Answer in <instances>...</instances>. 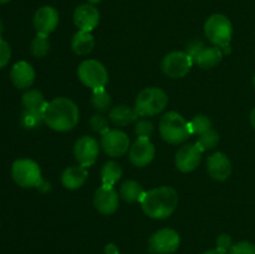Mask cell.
Wrapping results in <instances>:
<instances>
[{
	"instance_id": "7bdbcfd3",
	"label": "cell",
	"mask_w": 255,
	"mask_h": 254,
	"mask_svg": "<svg viewBox=\"0 0 255 254\" xmlns=\"http://www.w3.org/2000/svg\"><path fill=\"white\" fill-rule=\"evenodd\" d=\"M253 81H254V87H255V75H254V80H253Z\"/></svg>"
},
{
	"instance_id": "44dd1931",
	"label": "cell",
	"mask_w": 255,
	"mask_h": 254,
	"mask_svg": "<svg viewBox=\"0 0 255 254\" xmlns=\"http://www.w3.org/2000/svg\"><path fill=\"white\" fill-rule=\"evenodd\" d=\"M109 117L112 124L116 125V126H127V125L132 124L138 119V114L134 109L121 105V106L114 107L110 111Z\"/></svg>"
},
{
	"instance_id": "ab89813d",
	"label": "cell",
	"mask_w": 255,
	"mask_h": 254,
	"mask_svg": "<svg viewBox=\"0 0 255 254\" xmlns=\"http://www.w3.org/2000/svg\"><path fill=\"white\" fill-rule=\"evenodd\" d=\"M2 32H4V24H2V21L0 20V36H1Z\"/></svg>"
},
{
	"instance_id": "ba28073f",
	"label": "cell",
	"mask_w": 255,
	"mask_h": 254,
	"mask_svg": "<svg viewBox=\"0 0 255 254\" xmlns=\"http://www.w3.org/2000/svg\"><path fill=\"white\" fill-rule=\"evenodd\" d=\"M181 237L174 229L163 228L153 233L149 238V251L154 254H172L179 248Z\"/></svg>"
},
{
	"instance_id": "5b68a950",
	"label": "cell",
	"mask_w": 255,
	"mask_h": 254,
	"mask_svg": "<svg viewBox=\"0 0 255 254\" xmlns=\"http://www.w3.org/2000/svg\"><path fill=\"white\" fill-rule=\"evenodd\" d=\"M159 133L162 138L172 144H179L186 141L191 132L188 122L178 112H167L159 121Z\"/></svg>"
},
{
	"instance_id": "484cf974",
	"label": "cell",
	"mask_w": 255,
	"mask_h": 254,
	"mask_svg": "<svg viewBox=\"0 0 255 254\" xmlns=\"http://www.w3.org/2000/svg\"><path fill=\"white\" fill-rule=\"evenodd\" d=\"M91 104L92 106H94V109H96L97 111L105 112L110 109V106H111V96L107 94L105 87L96 89L92 92Z\"/></svg>"
},
{
	"instance_id": "b9f144b4",
	"label": "cell",
	"mask_w": 255,
	"mask_h": 254,
	"mask_svg": "<svg viewBox=\"0 0 255 254\" xmlns=\"http://www.w3.org/2000/svg\"><path fill=\"white\" fill-rule=\"evenodd\" d=\"M100 0H90V2H92V4H96V2H99Z\"/></svg>"
},
{
	"instance_id": "8d00e7d4",
	"label": "cell",
	"mask_w": 255,
	"mask_h": 254,
	"mask_svg": "<svg viewBox=\"0 0 255 254\" xmlns=\"http://www.w3.org/2000/svg\"><path fill=\"white\" fill-rule=\"evenodd\" d=\"M105 254H120V251L114 243H109L105 247Z\"/></svg>"
},
{
	"instance_id": "8992f818",
	"label": "cell",
	"mask_w": 255,
	"mask_h": 254,
	"mask_svg": "<svg viewBox=\"0 0 255 254\" xmlns=\"http://www.w3.org/2000/svg\"><path fill=\"white\" fill-rule=\"evenodd\" d=\"M168 104V96L158 87H148L142 90L136 99L134 110L138 116L147 117L158 115Z\"/></svg>"
},
{
	"instance_id": "f1b7e54d",
	"label": "cell",
	"mask_w": 255,
	"mask_h": 254,
	"mask_svg": "<svg viewBox=\"0 0 255 254\" xmlns=\"http://www.w3.org/2000/svg\"><path fill=\"white\" fill-rule=\"evenodd\" d=\"M219 142V134L218 132L214 131L213 128H209L204 133L199 134V138L197 141V146L202 149V151H207V149H213L214 147L218 144Z\"/></svg>"
},
{
	"instance_id": "d4e9b609",
	"label": "cell",
	"mask_w": 255,
	"mask_h": 254,
	"mask_svg": "<svg viewBox=\"0 0 255 254\" xmlns=\"http://www.w3.org/2000/svg\"><path fill=\"white\" fill-rule=\"evenodd\" d=\"M22 105L27 110H36V111H45L47 102L39 90H29L22 95Z\"/></svg>"
},
{
	"instance_id": "3957f363",
	"label": "cell",
	"mask_w": 255,
	"mask_h": 254,
	"mask_svg": "<svg viewBox=\"0 0 255 254\" xmlns=\"http://www.w3.org/2000/svg\"><path fill=\"white\" fill-rule=\"evenodd\" d=\"M204 32L214 46L221 47L224 54H228L233 35V26L226 15L214 14L209 16L204 24Z\"/></svg>"
},
{
	"instance_id": "5bb4252c",
	"label": "cell",
	"mask_w": 255,
	"mask_h": 254,
	"mask_svg": "<svg viewBox=\"0 0 255 254\" xmlns=\"http://www.w3.org/2000/svg\"><path fill=\"white\" fill-rule=\"evenodd\" d=\"M59 24V12L52 6H42L35 12L34 27L37 35L49 36Z\"/></svg>"
},
{
	"instance_id": "7a4b0ae2",
	"label": "cell",
	"mask_w": 255,
	"mask_h": 254,
	"mask_svg": "<svg viewBox=\"0 0 255 254\" xmlns=\"http://www.w3.org/2000/svg\"><path fill=\"white\" fill-rule=\"evenodd\" d=\"M178 193L172 187H158L146 192L141 202L142 209L153 219H166L176 211Z\"/></svg>"
},
{
	"instance_id": "ffe728a7",
	"label": "cell",
	"mask_w": 255,
	"mask_h": 254,
	"mask_svg": "<svg viewBox=\"0 0 255 254\" xmlns=\"http://www.w3.org/2000/svg\"><path fill=\"white\" fill-rule=\"evenodd\" d=\"M222 57H223V51H222L221 47H204V49L199 52L198 56L194 59V62H196L199 67L207 70L217 66V65L222 61Z\"/></svg>"
},
{
	"instance_id": "e0dca14e",
	"label": "cell",
	"mask_w": 255,
	"mask_h": 254,
	"mask_svg": "<svg viewBox=\"0 0 255 254\" xmlns=\"http://www.w3.org/2000/svg\"><path fill=\"white\" fill-rule=\"evenodd\" d=\"M207 168L212 178L217 181H226L232 173V163L228 157L222 152L211 154L207 161Z\"/></svg>"
},
{
	"instance_id": "cb8c5ba5",
	"label": "cell",
	"mask_w": 255,
	"mask_h": 254,
	"mask_svg": "<svg viewBox=\"0 0 255 254\" xmlns=\"http://www.w3.org/2000/svg\"><path fill=\"white\" fill-rule=\"evenodd\" d=\"M122 176V168L119 163L115 161H109L104 164L101 169V179L105 186H111L116 184Z\"/></svg>"
},
{
	"instance_id": "52a82bcc",
	"label": "cell",
	"mask_w": 255,
	"mask_h": 254,
	"mask_svg": "<svg viewBox=\"0 0 255 254\" xmlns=\"http://www.w3.org/2000/svg\"><path fill=\"white\" fill-rule=\"evenodd\" d=\"M79 79L85 86L92 90L101 89L109 81V74L104 65L97 60H85L77 70Z\"/></svg>"
},
{
	"instance_id": "74e56055",
	"label": "cell",
	"mask_w": 255,
	"mask_h": 254,
	"mask_svg": "<svg viewBox=\"0 0 255 254\" xmlns=\"http://www.w3.org/2000/svg\"><path fill=\"white\" fill-rule=\"evenodd\" d=\"M202 254H228V253H224V252L218 251V249H212V251H207Z\"/></svg>"
},
{
	"instance_id": "f546056e",
	"label": "cell",
	"mask_w": 255,
	"mask_h": 254,
	"mask_svg": "<svg viewBox=\"0 0 255 254\" xmlns=\"http://www.w3.org/2000/svg\"><path fill=\"white\" fill-rule=\"evenodd\" d=\"M30 50H31V54L35 57L46 56V54L50 50V42L47 40V36H45V35H36V37L32 40Z\"/></svg>"
},
{
	"instance_id": "60d3db41",
	"label": "cell",
	"mask_w": 255,
	"mask_h": 254,
	"mask_svg": "<svg viewBox=\"0 0 255 254\" xmlns=\"http://www.w3.org/2000/svg\"><path fill=\"white\" fill-rule=\"evenodd\" d=\"M9 1H11V0H0V5L6 4V2H9Z\"/></svg>"
},
{
	"instance_id": "277c9868",
	"label": "cell",
	"mask_w": 255,
	"mask_h": 254,
	"mask_svg": "<svg viewBox=\"0 0 255 254\" xmlns=\"http://www.w3.org/2000/svg\"><path fill=\"white\" fill-rule=\"evenodd\" d=\"M11 177L16 184L24 188H32V187H49L50 184L45 183L41 177V169L39 164L29 158L16 159L11 166Z\"/></svg>"
},
{
	"instance_id": "d6986e66",
	"label": "cell",
	"mask_w": 255,
	"mask_h": 254,
	"mask_svg": "<svg viewBox=\"0 0 255 254\" xmlns=\"http://www.w3.org/2000/svg\"><path fill=\"white\" fill-rule=\"evenodd\" d=\"M87 177H89V173L85 167H69L65 169L61 176L62 186L67 189H77L84 186Z\"/></svg>"
},
{
	"instance_id": "d590c367",
	"label": "cell",
	"mask_w": 255,
	"mask_h": 254,
	"mask_svg": "<svg viewBox=\"0 0 255 254\" xmlns=\"http://www.w3.org/2000/svg\"><path fill=\"white\" fill-rule=\"evenodd\" d=\"M204 47L206 46H204L203 42L202 41H192V42H189L188 46H187V54L192 57V60H193V62H194V59L198 56L199 52H201Z\"/></svg>"
},
{
	"instance_id": "d6a6232c",
	"label": "cell",
	"mask_w": 255,
	"mask_h": 254,
	"mask_svg": "<svg viewBox=\"0 0 255 254\" xmlns=\"http://www.w3.org/2000/svg\"><path fill=\"white\" fill-rule=\"evenodd\" d=\"M228 254H255V244L251 242H239L232 246Z\"/></svg>"
},
{
	"instance_id": "836d02e7",
	"label": "cell",
	"mask_w": 255,
	"mask_h": 254,
	"mask_svg": "<svg viewBox=\"0 0 255 254\" xmlns=\"http://www.w3.org/2000/svg\"><path fill=\"white\" fill-rule=\"evenodd\" d=\"M11 57V49L10 45L0 36V69L6 66Z\"/></svg>"
},
{
	"instance_id": "9a60e30c",
	"label": "cell",
	"mask_w": 255,
	"mask_h": 254,
	"mask_svg": "<svg viewBox=\"0 0 255 254\" xmlns=\"http://www.w3.org/2000/svg\"><path fill=\"white\" fill-rule=\"evenodd\" d=\"M74 22L79 30L91 32L100 22V11L92 4H82L74 12Z\"/></svg>"
},
{
	"instance_id": "7c38bea8",
	"label": "cell",
	"mask_w": 255,
	"mask_h": 254,
	"mask_svg": "<svg viewBox=\"0 0 255 254\" xmlns=\"http://www.w3.org/2000/svg\"><path fill=\"white\" fill-rule=\"evenodd\" d=\"M202 153L203 151L197 146V143H188L181 147L177 152L176 159H174L176 167L184 173L194 171L201 162Z\"/></svg>"
},
{
	"instance_id": "603a6c76",
	"label": "cell",
	"mask_w": 255,
	"mask_h": 254,
	"mask_svg": "<svg viewBox=\"0 0 255 254\" xmlns=\"http://www.w3.org/2000/svg\"><path fill=\"white\" fill-rule=\"evenodd\" d=\"M120 193H121V197L126 202H129V203L139 202L141 203L144 194H146V191H144L143 187L138 182L129 179V181H126L122 183Z\"/></svg>"
},
{
	"instance_id": "83f0119b",
	"label": "cell",
	"mask_w": 255,
	"mask_h": 254,
	"mask_svg": "<svg viewBox=\"0 0 255 254\" xmlns=\"http://www.w3.org/2000/svg\"><path fill=\"white\" fill-rule=\"evenodd\" d=\"M188 128L191 134H202L212 128V121L204 115H197L188 122Z\"/></svg>"
},
{
	"instance_id": "e575fe53",
	"label": "cell",
	"mask_w": 255,
	"mask_h": 254,
	"mask_svg": "<svg viewBox=\"0 0 255 254\" xmlns=\"http://www.w3.org/2000/svg\"><path fill=\"white\" fill-rule=\"evenodd\" d=\"M232 246H233V243H232V238L231 236H228V234H221V236L217 238L216 249H218V251L224 252V253H229Z\"/></svg>"
},
{
	"instance_id": "f35d334b",
	"label": "cell",
	"mask_w": 255,
	"mask_h": 254,
	"mask_svg": "<svg viewBox=\"0 0 255 254\" xmlns=\"http://www.w3.org/2000/svg\"><path fill=\"white\" fill-rule=\"evenodd\" d=\"M251 124L255 129V107H254L253 111H252V114H251Z\"/></svg>"
},
{
	"instance_id": "ac0fdd59",
	"label": "cell",
	"mask_w": 255,
	"mask_h": 254,
	"mask_svg": "<svg viewBox=\"0 0 255 254\" xmlns=\"http://www.w3.org/2000/svg\"><path fill=\"white\" fill-rule=\"evenodd\" d=\"M10 77L17 89H29L35 81L34 67L26 61L16 62L10 71Z\"/></svg>"
},
{
	"instance_id": "4316f807",
	"label": "cell",
	"mask_w": 255,
	"mask_h": 254,
	"mask_svg": "<svg viewBox=\"0 0 255 254\" xmlns=\"http://www.w3.org/2000/svg\"><path fill=\"white\" fill-rule=\"evenodd\" d=\"M45 122L44 111H36V110H27L21 115V125L25 128H35Z\"/></svg>"
},
{
	"instance_id": "6da1fadb",
	"label": "cell",
	"mask_w": 255,
	"mask_h": 254,
	"mask_svg": "<svg viewBox=\"0 0 255 254\" xmlns=\"http://www.w3.org/2000/svg\"><path fill=\"white\" fill-rule=\"evenodd\" d=\"M79 117L77 106L66 97H57L51 102H47L44 111L45 124L59 132H66L74 128L79 122Z\"/></svg>"
},
{
	"instance_id": "4fadbf2b",
	"label": "cell",
	"mask_w": 255,
	"mask_h": 254,
	"mask_svg": "<svg viewBox=\"0 0 255 254\" xmlns=\"http://www.w3.org/2000/svg\"><path fill=\"white\" fill-rule=\"evenodd\" d=\"M156 149L148 137H138L129 149V161L136 167H144L154 158Z\"/></svg>"
},
{
	"instance_id": "30bf717a",
	"label": "cell",
	"mask_w": 255,
	"mask_h": 254,
	"mask_svg": "<svg viewBox=\"0 0 255 254\" xmlns=\"http://www.w3.org/2000/svg\"><path fill=\"white\" fill-rule=\"evenodd\" d=\"M101 147L109 156H124L129 147V138L120 129H110L101 137Z\"/></svg>"
},
{
	"instance_id": "4dcf8cb0",
	"label": "cell",
	"mask_w": 255,
	"mask_h": 254,
	"mask_svg": "<svg viewBox=\"0 0 255 254\" xmlns=\"http://www.w3.org/2000/svg\"><path fill=\"white\" fill-rule=\"evenodd\" d=\"M90 126H91V128L94 129L95 132H97V133L105 134L106 132L110 131L109 121H107L106 117L102 116V115H94V116L91 117V120H90Z\"/></svg>"
},
{
	"instance_id": "7402d4cb",
	"label": "cell",
	"mask_w": 255,
	"mask_h": 254,
	"mask_svg": "<svg viewBox=\"0 0 255 254\" xmlns=\"http://www.w3.org/2000/svg\"><path fill=\"white\" fill-rule=\"evenodd\" d=\"M95 46V39L90 31H82L79 30L74 35L71 41V47L75 54L87 55L92 51Z\"/></svg>"
},
{
	"instance_id": "2e32d148",
	"label": "cell",
	"mask_w": 255,
	"mask_h": 254,
	"mask_svg": "<svg viewBox=\"0 0 255 254\" xmlns=\"http://www.w3.org/2000/svg\"><path fill=\"white\" fill-rule=\"evenodd\" d=\"M94 204L102 214H112L119 208V194L114 187L102 184V187L95 192Z\"/></svg>"
},
{
	"instance_id": "9c48e42d",
	"label": "cell",
	"mask_w": 255,
	"mask_h": 254,
	"mask_svg": "<svg viewBox=\"0 0 255 254\" xmlns=\"http://www.w3.org/2000/svg\"><path fill=\"white\" fill-rule=\"evenodd\" d=\"M193 60L187 52L173 51L166 55L162 61V70L171 79L184 77L191 70Z\"/></svg>"
},
{
	"instance_id": "1f68e13d",
	"label": "cell",
	"mask_w": 255,
	"mask_h": 254,
	"mask_svg": "<svg viewBox=\"0 0 255 254\" xmlns=\"http://www.w3.org/2000/svg\"><path fill=\"white\" fill-rule=\"evenodd\" d=\"M134 132L138 137H148L153 133V125L148 120H138L134 126Z\"/></svg>"
},
{
	"instance_id": "8fae6325",
	"label": "cell",
	"mask_w": 255,
	"mask_h": 254,
	"mask_svg": "<svg viewBox=\"0 0 255 254\" xmlns=\"http://www.w3.org/2000/svg\"><path fill=\"white\" fill-rule=\"evenodd\" d=\"M75 158L82 167H91L99 157V143L94 137L84 136L75 143Z\"/></svg>"
}]
</instances>
